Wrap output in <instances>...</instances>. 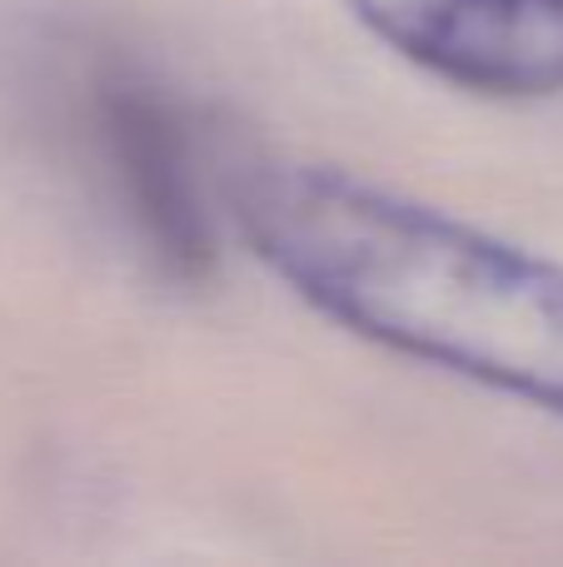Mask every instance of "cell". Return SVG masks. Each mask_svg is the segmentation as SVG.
I'll use <instances>...</instances> for the list:
<instances>
[{"label":"cell","mask_w":563,"mask_h":567,"mask_svg":"<svg viewBox=\"0 0 563 567\" xmlns=\"http://www.w3.org/2000/svg\"><path fill=\"white\" fill-rule=\"evenodd\" d=\"M255 259L349 333L563 419V265L329 165L239 189Z\"/></svg>","instance_id":"cell-1"},{"label":"cell","mask_w":563,"mask_h":567,"mask_svg":"<svg viewBox=\"0 0 563 567\" xmlns=\"http://www.w3.org/2000/svg\"><path fill=\"white\" fill-rule=\"evenodd\" d=\"M395 55L494 100L563 95V0H345Z\"/></svg>","instance_id":"cell-2"},{"label":"cell","mask_w":563,"mask_h":567,"mask_svg":"<svg viewBox=\"0 0 563 567\" xmlns=\"http://www.w3.org/2000/svg\"><path fill=\"white\" fill-rule=\"evenodd\" d=\"M95 125L155 269L185 289L209 284L219 269V239L190 179V150L175 110L150 85L105 80L95 95Z\"/></svg>","instance_id":"cell-3"}]
</instances>
